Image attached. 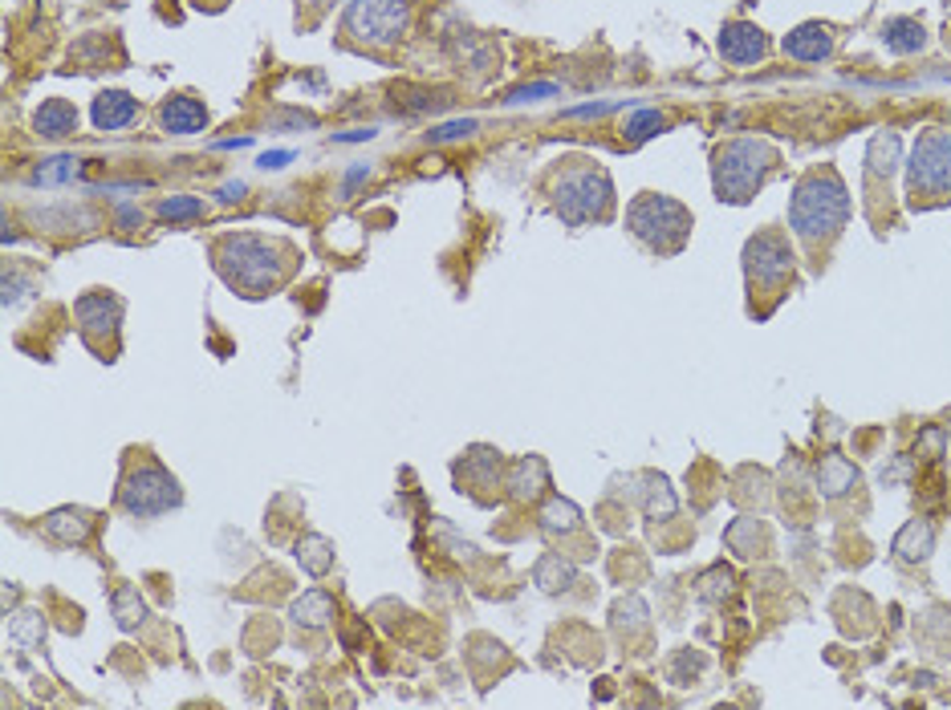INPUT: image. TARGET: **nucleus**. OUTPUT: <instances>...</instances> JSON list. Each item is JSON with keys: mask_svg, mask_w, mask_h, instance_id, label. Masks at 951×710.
I'll list each match as a JSON object with an SVG mask.
<instances>
[{"mask_svg": "<svg viewBox=\"0 0 951 710\" xmlns=\"http://www.w3.org/2000/svg\"><path fill=\"white\" fill-rule=\"evenodd\" d=\"M850 220V191L842 184V175L834 167L809 170L797 179L789 199V227L792 236H801L806 244H825L834 240L837 232Z\"/></svg>", "mask_w": 951, "mask_h": 710, "instance_id": "1", "label": "nucleus"}, {"mask_svg": "<svg viewBox=\"0 0 951 710\" xmlns=\"http://www.w3.org/2000/svg\"><path fill=\"white\" fill-rule=\"evenodd\" d=\"M216 269L220 276L245 293V297H265L269 288L285 281L289 272V248L281 240H269V236H253V232H240V236H224L216 244Z\"/></svg>", "mask_w": 951, "mask_h": 710, "instance_id": "2", "label": "nucleus"}, {"mask_svg": "<svg viewBox=\"0 0 951 710\" xmlns=\"http://www.w3.org/2000/svg\"><path fill=\"white\" fill-rule=\"evenodd\" d=\"M780 155L764 139H728L712 155V187L720 203H749L764 187V179L777 170Z\"/></svg>", "mask_w": 951, "mask_h": 710, "instance_id": "3", "label": "nucleus"}, {"mask_svg": "<svg viewBox=\"0 0 951 710\" xmlns=\"http://www.w3.org/2000/svg\"><path fill=\"white\" fill-rule=\"evenodd\" d=\"M553 208L565 224H590V220H606L614 208V184L598 163L590 158H570V167L553 175Z\"/></svg>", "mask_w": 951, "mask_h": 710, "instance_id": "4", "label": "nucleus"}, {"mask_svg": "<svg viewBox=\"0 0 951 710\" xmlns=\"http://www.w3.org/2000/svg\"><path fill=\"white\" fill-rule=\"evenodd\" d=\"M626 227L638 244H647L650 252H679L688 236H692V212L671 196H655V191H643L626 208Z\"/></svg>", "mask_w": 951, "mask_h": 710, "instance_id": "5", "label": "nucleus"}, {"mask_svg": "<svg viewBox=\"0 0 951 710\" xmlns=\"http://www.w3.org/2000/svg\"><path fill=\"white\" fill-rule=\"evenodd\" d=\"M951 199V134L923 130L907 163V203L911 208H939Z\"/></svg>", "mask_w": 951, "mask_h": 710, "instance_id": "6", "label": "nucleus"}, {"mask_svg": "<svg viewBox=\"0 0 951 710\" xmlns=\"http://www.w3.org/2000/svg\"><path fill=\"white\" fill-rule=\"evenodd\" d=\"M407 21H411V4L407 0H350L342 28L359 45L390 49V45L403 42Z\"/></svg>", "mask_w": 951, "mask_h": 710, "instance_id": "7", "label": "nucleus"}, {"mask_svg": "<svg viewBox=\"0 0 951 710\" xmlns=\"http://www.w3.org/2000/svg\"><path fill=\"white\" fill-rule=\"evenodd\" d=\"M118 504H122V511L146 520V516H163V511L179 508V504H184V492H179L175 475L163 468V463L143 459L134 471H127V480L118 487Z\"/></svg>", "mask_w": 951, "mask_h": 710, "instance_id": "8", "label": "nucleus"}, {"mask_svg": "<svg viewBox=\"0 0 951 710\" xmlns=\"http://www.w3.org/2000/svg\"><path fill=\"white\" fill-rule=\"evenodd\" d=\"M744 276L749 284H785L792 276V248L785 232H756L744 244Z\"/></svg>", "mask_w": 951, "mask_h": 710, "instance_id": "9", "label": "nucleus"}, {"mask_svg": "<svg viewBox=\"0 0 951 710\" xmlns=\"http://www.w3.org/2000/svg\"><path fill=\"white\" fill-rule=\"evenodd\" d=\"M73 317L90 341L98 338H115L118 321H122V300L115 293H86V297L73 300Z\"/></svg>", "mask_w": 951, "mask_h": 710, "instance_id": "10", "label": "nucleus"}, {"mask_svg": "<svg viewBox=\"0 0 951 710\" xmlns=\"http://www.w3.org/2000/svg\"><path fill=\"white\" fill-rule=\"evenodd\" d=\"M720 57L724 61H732V66H756L764 54H768V37H764L761 25H752V21H728L720 28Z\"/></svg>", "mask_w": 951, "mask_h": 710, "instance_id": "11", "label": "nucleus"}, {"mask_svg": "<svg viewBox=\"0 0 951 710\" xmlns=\"http://www.w3.org/2000/svg\"><path fill=\"white\" fill-rule=\"evenodd\" d=\"M780 49L792 57V61H830L834 57V33H830V25H822V21H806V25H797L780 42Z\"/></svg>", "mask_w": 951, "mask_h": 710, "instance_id": "12", "label": "nucleus"}, {"mask_svg": "<svg viewBox=\"0 0 951 710\" xmlns=\"http://www.w3.org/2000/svg\"><path fill=\"white\" fill-rule=\"evenodd\" d=\"M899 158H903V139L894 130H879L866 146V184H891Z\"/></svg>", "mask_w": 951, "mask_h": 710, "instance_id": "13", "label": "nucleus"}, {"mask_svg": "<svg viewBox=\"0 0 951 710\" xmlns=\"http://www.w3.org/2000/svg\"><path fill=\"white\" fill-rule=\"evenodd\" d=\"M208 127V110L203 102L179 94V98H167L158 106V130L163 134H196V130Z\"/></svg>", "mask_w": 951, "mask_h": 710, "instance_id": "14", "label": "nucleus"}, {"mask_svg": "<svg viewBox=\"0 0 951 710\" xmlns=\"http://www.w3.org/2000/svg\"><path fill=\"white\" fill-rule=\"evenodd\" d=\"M549 487V468L541 454H529V459H517L513 471H508V496L520 499V504H533V499L545 496Z\"/></svg>", "mask_w": 951, "mask_h": 710, "instance_id": "15", "label": "nucleus"}, {"mask_svg": "<svg viewBox=\"0 0 951 710\" xmlns=\"http://www.w3.org/2000/svg\"><path fill=\"white\" fill-rule=\"evenodd\" d=\"M90 118H94V127L98 130H127L134 118H139V102L122 94V90H106L94 98L90 106Z\"/></svg>", "mask_w": 951, "mask_h": 710, "instance_id": "16", "label": "nucleus"}, {"mask_svg": "<svg viewBox=\"0 0 951 710\" xmlns=\"http://www.w3.org/2000/svg\"><path fill=\"white\" fill-rule=\"evenodd\" d=\"M879 37L882 45L899 57L923 54V49H927V28H923V21H915V16H891V21H882Z\"/></svg>", "mask_w": 951, "mask_h": 710, "instance_id": "17", "label": "nucleus"}, {"mask_svg": "<svg viewBox=\"0 0 951 710\" xmlns=\"http://www.w3.org/2000/svg\"><path fill=\"white\" fill-rule=\"evenodd\" d=\"M45 532L61 544H86V536L94 532V511L86 508H58L45 516Z\"/></svg>", "mask_w": 951, "mask_h": 710, "instance_id": "18", "label": "nucleus"}, {"mask_svg": "<svg viewBox=\"0 0 951 710\" xmlns=\"http://www.w3.org/2000/svg\"><path fill=\"white\" fill-rule=\"evenodd\" d=\"M850 487H858V468H854L846 454L830 451L822 463H818V492H822L825 499H837V496H846Z\"/></svg>", "mask_w": 951, "mask_h": 710, "instance_id": "19", "label": "nucleus"}, {"mask_svg": "<svg viewBox=\"0 0 951 710\" xmlns=\"http://www.w3.org/2000/svg\"><path fill=\"white\" fill-rule=\"evenodd\" d=\"M931 548H936V528L927 524V520H911V524H903V532H899L891 544V553L899 556L903 565H919V560H927Z\"/></svg>", "mask_w": 951, "mask_h": 710, "instance_id": "20", "label": "nucleus"}, {"mask_svg": "<svg viewBox=\"0 0 951 710\" xmlns=\"http://www.w3.org/2000/svg\"><path fill=\"white\" fill-rule=\"evenodd\" d=\"M33 127H37V134H45V139H66V134L78 130V110H73L66 98H49L42 110H37Z\"/></svg>", "mask_w": 951, "mask_h": 710, "instance_id": "21", "label": "nucleus"}, {"mask_svg": "<svg viewBox=\"0 0 951 710\" xmlns=\"http://www.w3.org/2000/svg\"><path fill=\"white\" fill-rule=\"evenodd\" d=\"M533 581L545 589V593H562V589H570V584L577 581V568L565 560V556L557 553H545L541 560H537L533 568Z\"/></svg>", "mask_w": 951, "mask_h": 710, "instance_id": "22", "label": "nucleus"}, {"mask_svg": "<svg viewBox=\"0 0 951 710\" xmlns=\"http://www.w3.org/2000/svg\"><path fill=\"white\" fill-rule=\"evenodd\" d=\"M289 617L297 625H309V629H317V625H326L333 617V601L321 589H309V593H302L293 605H289Z\"/></svg>", "mask_w": 951, "mask_h": 710, "instance_id": "23", "label": "nucleus"}, {"mask_svg": "<svg viewBox=\"0 0 951 710\" xmlns=\"http://www.w3.org/2000/svg\"><path fill=\"white\" fill-rule=\"evenodd\" d=\"M110 605H115L118 629H134V625L146 622V601L139 596V589H134V584H118L115 596H110Z\"/></svg>", "mask_w": 951, "mask_h": 710, "instance_id": "24", "label": "nucleus"}, {"mask_svg": "<svg viewBox=\"0 0 951 710\" xmlns=\"http://www.w3.org/2000/svg\"><path fill=\"white\" fill-rule=\"evenodd\" d=\"M297 565L309 572V577H321L330 572L333 565V544L326 536H302L297 540Z\"/></svg>", "mask_w": 951, "mask_h": 710, "instance_id": "25", "label": "nucleus"}, {"mask_svg": "<svg viewBox=\"0 0 951 710\" xmlns=\"http://www.w3.org/2000/svg\"><path fill=\"white\" fill-rule=\"evenodd\" d=\"M82 175V158L73 155H54V158H42L37 170H33V179L45 187H61V184H73Z\"/></svg>", "mask_w": 951, "mask_h": 710, "instance_id": "26", "label": "nucleus"}, {"mask_svg": "<svg viewBox=\"0 0 951 710\" xmlns=\"http://www.w3.org/2000/svg\"><path fill=\"white\" fill-rule=\"evenodd\" d=\"M577 524H582V508H577L574 499L553 496L545 508H541V528H545V532H574Z\"/></svg>", "mask_w": 951, "mask_h": 710, "instance_id": "27", "label": "nucleus"}, {"mask_svg": "<svg viewBox=\"0 0 951 710\" xmlns=\"http://www.w3.org/2000/svg\"><path fill=\"white\" fill-rule=\"evenodd\" d=\"M9 638H13L21 650H33V646L45 638L42 613H16L13 622H9Z\"/></svg>", "mask_w": 951, "mask_h": 710, "instance_id": "28", "label": "nucleus"}, {"mask_svg": "<svg viewBox=\"0 0 951 710\" xmlns=\"http://www.w3.org/2000/svg\"><path fill=\"white\" fill-rule=\"evenodd\" d=\"M667 118L659 110H634L626 118V139L643 142V139H655V134H664Z\"/></svg>", "mask_w": 951, "mask_h": 710, "instance_id": "29", "label": "nucleus"}, {"mask_svg": "<svg viewBox=\"0 0 951 710\" xmlns=\"http://www.w3.org/2000/svg\"><path fill=\"white\" fill-rule=\"evenodd\" d=\"M647 516L650 520H667V516H676V492L667 487V480H650L647 487Z\"/></svg>", "mask_w": 951, "mask_h": 710, "instance_id": "30", "label": "nucleus"}, {"mask_svg": "<svg viewBox=\"0 0 951 710\" xmlns=\"http://www.w3.org/2000/svg\"><path fill=\"white\" fill-rule=\"evenodd\" d=\"M158 215H163V220H172V224H179V220H196V215H203V203L196 196L158 199Z\"/></svg>", "mask_w": 951, "mask_h": 710, "instance_id": "31", "label": "nucleus"}, {"mask_svg": "<svg viewBox=\"0 0 951 710\" xmlns=\"http://www.w3.org/2000/svg\"><path fill=\"white\" fill-rule=\"evenodd\" d=\"M728 589H732V572H720V568H716V572H707V577H704V589H700V596H704V601H716V596L728 593Z\"/></svg>", "mask_w": 951, "mask_h": 710, "instance_id": "32", "label": "nucleus"}, {"mask_svg": "<svg viewBox=\"0 0 951 710\" xmlns=\"http://www.w3.org/2000/svg\"><path fill=\"white\" fill-rule=\"evenodd\" d=\"M476 130V118H463V122H447V127L432 130V142H451V139H468Z\"/></svg>", "mask_w": 951, "mask_h": 710, "instance_id": "33", "label": "nucleus"}, {"mask_svg": "<svg viewBox=\"0 0 951 710\" xmlns=\"http://www.w3.org/2000/svg\"><path fill=\"white\" fill-rule=\"evenodd\" d=\"M118 224L127 227V232H134V227L143 224V212H139V208H130V203H122V208H118Z\"/></svg>", "mask_w": 951, "mask_h": 710, "instance_id": "34", "label": "nucleus"}, {"mask_svg": "<svg viewBox=\"0 0 951 710\" xmlns=\"http://www.w3.org/2000/svg\"><path fill=\"white\" fill-rule=\"evenodd\" d=\"M366 175H371V167H366V163H362V167H354L347 175V184H342V196H354V187L362 184V179H366Z\"/></svg>", "mask_w": 951, "mask_h": 710, "instance_id": "35", "label": "nucleus"}, {"mask_svg": "<svg viewBox=\"0 0 951 710\" xmlns=\"http://www.w3.org/2000/svg\"><path fill=\"white\" fill-rule=\"evenodd\" d=\"M289 158H293L289 151H269V155L260 158V167H265V170H281L289 163Z\"/></svg>", "mask_w": 951, "mask_h": 710, "instance_id": "36", "label": "nucleus"}, {"mask_svg": "<svg viewBox=\"0 0 951 710\" xmlns=\"http://www.w3.org/2000/svg\"><path fill=\"white\" fill-rule=\"evenodd\" d=\"M220 199H224V203H236V199H245V184H240V179H236V184H224V187H220Z\"/></svg>", "mask_w": 951, "mask_h": 710, "instance_id": "37", "label": "nucleus"}, {"mask_svg": "<svg viewBox=\"0 0 951 710\" xmlns=\"http://www.w3.org/2000/svg\"><path fill=\"white\" fill-rule=\"evenodd\" d=\"M362 139H375V130H350V134H338V142H362Z\"/></svg>", "mask_w": 951, "mask_h": 710, "instance_id": "38", "label": "nucleus"}, {"mask_svg": "<svg viewBox=\"0 0 951 710\" xmlns=\"http://www.w3.org/2000/svg\"><path fill=\"white\" fill-rule=\"evenodd\" d=\"M248 142H253V139H220L216 146H220V151H232V146H248Z\"/></svg>", "mask_w": 951, "mask_h": 710, "instance_id": "39", "label": "nucleus"}, {"mask_svg": "<svg viewBox=\"0 0 951 710\" xmlns=\"http://www.w3.org/2000/svg\"><path fill=\"white\" fill-rule=\"evenodd\" d=\"M314 4H330V0H314Z\"/></svg>", "mask_w": 951, "mask_h": 710, "instance_id": "40", "label": "nucleus"}, {"mask_svg": "<svg viewBox=\"0 0 951 710\" xmlns=\"http://www.w3.org/2000/svg\"><path fill=\"white\" fill-rule=\"evenodd\" d=\"M948 49H951V28H948Z\"/></svg>", "mask_w": 951, "mask_h": 710, "instance_id": "41", "label": "nucleus"}]
</instances>
